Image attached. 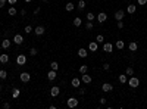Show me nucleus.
Returning <instances> with one entry per match:
<instances>
[{
    "label": "nucleus",
    "mask_w": 147,
    "mask_h": 109,
    "mask_svg": "<svg viewBox=\"0 0 147 109\" xmlns=\"http://www.w3.org/2000/svg\"><path fill=\"white\" fill-rule=\"evenodd\" d=\"M7 3H9V5H12V6H15V5L18 3V0H7Z\"/></svg>",
    "instance_id": "38"
},
{
    "label": "nucleus",
    "mask_w": 147,
    "mask_h": 109,
    "mask_svg": "<svg viewBox=\"0 0 147 109\" xmlns=\"http://www.w3.org/2000/svg\"><path fill=\"white\" fill-rule=\"evenodd\" d=\"M100 103L104 105V103H106V99H104V97H100Z\"/></svg>",
    "instance_id": "43"
},
{
    "label": "nucleus",
    "mask_w": 147,
    "mask_h": 109,
    "mask_svg": "<svg viewBox=\"0 0 147 109\" xmlns=\"http://www.w3.org/2000/svg\"><path fill=\"white\" fill-rule=\"evenodd\" d=\"M87 71H88V66L87 65H81L80 66V72H81V74H85Z\"/></svg>",
    "instance_id": "31"
},
{
    "label": "nucleus",
    "mask_w": 147,
    "mask_h": 109,
    "mask_svg": "<svg viewBox=\"0 0 147 109\" xmlns=\"http://www.w3.org/2000/svg\"><path fill=\"white\" fill-rule=\"evenodd\" d=\"M59 93H60V88H59L58 86H54V87L50 88V96H51V97H58Z\"/></svg>",
    "instance_id": "4"
},
{
    "label": "nucleus",
    "mask_w": 147,
    "mask_h": 109,
    "mask_svg": "<svg viewBox=\"0 0 147 109\" xmlns=\"http://www.w3.org/2000/svg\"><path fill=\"white\" fill-rule=\"evenodd\" d=\"M44 31H46V28H44L43 25H38V27H35V28H34V32H35L37 35H43Z\"/></svg>",
    "instance_id": "11"
},
{
    "label": "nucleus",
    "mask_w": 147,
    "mask_h": 109,
    "mask_svg": "<svg viewBox=\"0 0 147 109\" xmlns=\"http://www.w3.org/2000/svg\"><path fill=\"white\" fill-rule=\"evenodd\" d=\"M7 78V72L5 69H0V80H6Z\"/></svg>",
    "instance_id": "26"
},
{
    "label": "nucleus",
    "mask_w": 147,
    "mask_h": 109,
    "mask_svg": "<svg viewBox=\"0 0 147 109\" xmlns=\"http://www.w3.org/2000/svg\"><path fill=\"white\" fill-rule=\"evenodd\" d=\"M125 74H126L128 77H132V75H134V69H132V66H128V68L125 69Z\"/></svg>",
    "instance_id": "23"
},
{
    "label": "nucleus",
    "mask_w": 147,
    "mask_h": 109,
    "mask_svg": "<svg viewBox=\"0 0 147 109\" xmlns=\"http://www.w3.org/2000/svg\"><path fill=\"white\" fill-rule=\"evenodd\" d=\"M135 10H137V6L135 5H128V8H126V12L132 15V13H135Z\"/></svg>",
    "instance_id": "18"
},
{
    "label": "nucleus",
    "mask_w": 147,
    "mask_h": 109,
    "mask_svg": "<svg viewBox=\"0 0 147 109\" xmlns=\"http://www.w3.org/2000/svg\"><path fill=\"white\" fill-rule=\"evenodd\" d=\"M96 41H97V43H104V37H103L102 34H99L97 37H96Z\"/></svg>",
    "instance_id": "33"
},
{
    "label": "nucleus",
    "mask_w": 147,
    "mask_h": 109,
    "mask_svg": "<svg viewBox=\"0 0 147 109\" xmlns=\"http://www.w3.org/2000/svg\"><path fill=\"white\" fill-rule=\"evenodd\" d=\"M29 54H31V56H35V54H37V49L35 47H31L29 49Z\"/></svg>",
    "instance_id": "34"
},
{
    "label": "nucleus",
    "mask_w": 147,
    "mask_h": 109,
    "mask_svg": "<svg viewBox=\"0 0 147 109\" xmlns=\"http://www.w3.org/2000/svg\"><path fill=\"white\" fill-rule=\"evenodd\" d=\"M128 49H130L131 52H137V49H138V44H137L135 41H131L130 44H128Z\"/></svg>",
    "instance_id": "16"
},
{
    "label": "nucleus",
    "mask_w": 147,
    "mask_h": 109,
    "mask_svg": "<svg viewBox=\"0 0 147 109\" xmlns=\"http://www.w3.org/2000/svg\"><path fill=\"white\" fill-rule=\"evenodd\" d=\"M116 27H118L119 30H122V28H124V22H122V21H118V24H116Z\"/></svg>",
    "instance_id": "37"
},
{
    "label": "nucleus",
    "mask_w": 147,
    "mask_h": 109,
    "mask_svg": "<svg viewBox=\"0 0 147 109\" xmlns=\"http://www.w3.org/2000/svg\"><path fill=\"white\" fill-rule=\"evenodd\" d=\"M16 63L19 65V66H22V65L27 63V56H25L24 53H21V54H18V56H16Z\"/></svg>",
    "instance_id": "2"
},
{
    "label": "nucleus",
    "mask_w": 147,
    "mask_h": 109,
    "mask_svg": "<svg viewBox=\"0 0 147 109\" xmlns=\"http://www.w3.org/2000/svg\"><path fill=\"white\" fill-rule=\"evenodd\" d=\"M43 2H44V3H46V2H49V0H43Z\"/></svg>",
    "instance_id": "46"
},
{
    "label": "nucleus",
    "mask_w": 147,
    "mask_h": 109,
    "mask_svg": "<svg viewBox=\"0 0 147 109\" xmlns=\"http://www.w3.org/2000/svg\"><path fill=\"white\" fill-rule=\"evenodd\" d=\"M102 90H103L104 93H107V92H112V90H113V86H112V84H109V83H104V84L102 86Z\"/></svg>",
    "instance_id": "12"
},
{
    "label": "nucleus",
    "mask_w": 147,
    "mask_h": 109,
    "mask_svg": "<svg viewBox=\"0 0 147 109\" xmlns=\"http://www.w3.org/2000/svg\"><path fill=\"white\" fill-rule=\"evenodd\" d=\"M19 94H21L19 88H13V90H12V97H13V99H18V97H19Z\"/></svg>",
    "instance_id": "21"
},
{
    "label": "nucleus",
    "mask_w": 147,
    "mask_h": 109,
    "mask_svg": "<svg viewBox=\"0 0 147 109\" xmlns=\"http://www.w3.org/2000/svg\"><path fill=\"white\" fill-rule=\"evenodd\" d=\"M109 68H110L109 63H103V69H104V71H109Z\"/></svg>",
    "instance_id": "40"
},
{
    "label": "nucleus",
    "mask_w": 147,
    "mask_h": 109,
    "mask_svg": "<svg viewBox=\"0 0 147 109\" xmlns=\"http://www.w3.org/2000/svg\"><path fill=\"white\" fill-rule=\"evenodd\" d=\"M0 62H2V63H7V62H9V56H7L6 53H2V54H0Z\"/></svg>",
    "instance_id": "19"
},
{
    "label": "nucleus",
    "mask_w": 147,
    "mask_h": 109,
    "mask_svg": "<svg viewBox=\"0 0 147 109\" xmlns=\"http://www.w3.org/2000/svg\"><path fill=\"white\" fill-rule=\"evenodd\" d=\"M6 2H7V0H0V9H2V8L6 5Z\"/></svg>",
    "instance_id": "41"
},
{
    "label": "nucleus",
    "mask_w": 147,
    "mask_h": 109,
    "mask_svg": "<svg viewBox=\"0 0 147 109\" xmlns=\"http://www.w3.org/2000/svg\"><path fill=\"white\" fill-rule=\"evenodd\" d=\"M65 9H66L68 12L74 10V3H72V2H68V3H66V6H65Z\"/></svg>",
    "instance_id": "28"
},
{
    "label": "nucleus",
    "mask_w": 147,
    "mask_h": 109,
    "mask_svg": "<svg viewBox=\"0 0 147 109\" xmlns=\"http://www.w3.org/2000/svg\"><path fill=\"white\" fill-rule=\"evenodd\" d=\"M106 19H107V15H106L104 12H100V13L97 15V21H99L100 24H103V22H106Z\"/></svg>",
    "instance_id": "10"
},
{
    "label": "nucleus",
    "mask_w": 147,
    "mask_h": 109,
    "mask_svg": "<svg viewBox=\"0 0 147 109\" xmlns=\"http://www.w3.org/2000/svg\"><path fill=\"white\" fill-rule=\"evenodd\" d=\"M66 105H68V108H71V109L77 108V106H78V99H75V97H69V99L66 100Z\"/></svg>",
    "instance_id": "1"
},
{
    "label": "nucleus",
    "mask_w": 147,
    "mask_h": 109,
    "mask_svg": "<svg viewBox=\"0 0 147 109\" xmlns=\"http://www.w3.org/2000/svg\"><path fill=\"white\" fill-rule=\"evenodd\" d=\"M124 16H125V12H124L122 9L115 12V19H116V21H122V19H124Z\"/></svg>",
    "instance_id": "8"
},
{
    "label": "nucleus",
    "mask_w": 147,
    "mask_h": 109,
    "mask_svg": "<svg viewBox=\"0 0 147 109\" xmlns=\"http://www.w3.org/2000/svg\"><path fill=\"white\" fill-rule=\"evenodd\" d=\"M29 2H32V0H25V3H29Z\"/></svg>",
    "instance_id": "45"
},
{
    "label": "nucleus",
    "mask_w": 147,
    "mask_h": 109,
    "mask_svg": "<svg viewBox=\"0 0 147 109\" xmlns=\"http://www.w3.org/2000/svg\"><path fill=\"white\" fill-rule=\"evenodd\" d=\"M13 43H15V44H18V46L22 44V43H24V37H22L21 34H15V37H13Z\"/></svg>",
    "instance_id": "5"
},
{
    "label": "nucleus",
    "mask_w": 147,
    "mask_h": 109,
    "mask_svg": "<svg viewBox=\"0 0 147 109\" xmlns=\"http://www.w3.org/2000/svg\"><path fill=\"white\" fill-rule=\"evenodd\" d=\"M115 46H116V47H118L119 50H122V49L125 47V43H124L122 40H116V43H115Z\"/></svg>",
    "instance_id": "24"
},
{
    "label": "nucleus",
    "mask_w": 147,
    "mask_h": 109,
    "mask_svg": "<svg viewBox=\"0 0 147 109\" xmlns=\"http://www.w3.org/2000/svg\"><path fill=\"white\" fill-rule=\"evenodd\" d=\"M3 108H5V109H9V108H10V105H9L7 102H5V103H3Z\"/></svg>",
    "instance_id": "42"
},
{
    "label": "nucleus",
    "mask_w": 147,
    "mask_h": 109,
    "mask_svg": "<svg viewBox=\"0 0 147 109\" xmlns=\"http://www.w3.org/2000/svg\"><path fill=\"white\" fill-rule=\"evenodd\" d=\"M81 81L85 83V84H90L91 81H93V78H91V75H87V72H85V74L81 75Z\"/></svg>",
    "instance_id": "9"
},
{
    "label": "nucleus",
    "mask_w": 147,
    "mask_h": 109,
    "mask_svg": "<svg viewBox=\"0 0 147 109\" xmlns=\"http://www.w3.org/2000/svg\"><path fill=\"white\" fill-rule=\"evenodd\" d=\"M85 28H87V30H93V22L88 21V22L85 24Z\"/></svg>",
    "instance_id": "35"
},
{
    "label": "nucleus",
    "mask_w": 147,
    "mask_h": 109,
    "mask_svg": "<svg viewBox=\"0 0 147 109\" xmlns=\"http://www.w3.org/2000/svg\"><path fill=\"white\" fill-rule=\"evenodd\" d=\"M119 83L121 84H126L128 83V75L125 74V75H119Z\"/></svg>",
    "instance_id": "25"
},
{
    "label": "nucleus",
    "mask_w": 147,
    "mask_h": 109,
    "mask_svg": "<svg viewBox=\"0 0 147 109\" xmlns=\"http://www.w3.org/2000/svg\"><path fill=\"white\" fill-rule=\"evenodd\" d=\"M71 84H72V87H80V84H81V78H72Z\"/></svg>",
    "instance_id": "20"
},
{
    "label": "nucleus",
    "mask_w": 147,
    "mask_h": 109,
    "mask_svg": "<svg viewBox=\"0 0 147 109\" xmlns=\"http://www.w3.org/2000/svg\"><path fill=\"white\" fill-rule=\"evenodd\" d=\"M10 47V40H7V39H3L2 40V49H9Z\"/></svg>",
    "instance_id": "15"
},
{
    "label": "nucleus",
    "mask_w": 147,
    "mask_h": 109,
    "mask_svg": "<svg viewBox=\"0 0 147 109\" xmlns=\"http://www.w3.org/2000/svg\"><path fill=\"white\" fill-rule=\"evenodd\" d=\"M19 78H21V81H22V83H28V81L31 80V75L28 74V72H21Z\"/></svg>",
    "instance_id": "7"
},
{
    "label": "nucleus",
    "mask_w": 147,
    "mask_h": 109,
    "mask_svg": "<svg viewBox=\"0 0 147 109\" xmlns=\"http://www.w3.org/2000/svg\"><path fill=\"white\" fill-rule=\"evenodd\" d=\"M84 8H85V2H84V0H78V9L84 10Z\"/></svg>",
    "instance_id": "29"
},
{
    "label": "nucleus",
    "mask_w": 147,
    "mask_h": 109,
    "mask_svg": "<svg viewBox=\"0 0 147 109\" xmlns=\"http://www.w3.org/2000/svg\"><path fill=\"white\" fill-rule=\"evenodd\" d=\"M94 18H96V15H94L93 12H88V13H87V19H88V21H94Z\"/></svg>",
    "instance_id": "30"
},
{
    "label": "nucleus",
    "mask_w": 147,
    "mask_h": 109,
    "mask_svg": "<svg viewBox=\"0 0 147 109\" xmlns=\"http://www.w3.org/2000/svg\"><path fill=\"white\" fill-rule=\"evenodd\" d=\"M97 44H99L97 41H91V43L88 44V49H90L91 52H97Z\"/></svg>",
    "instance_id": "17"
},
{
    "label": "nucleus",
    "mask_w": 147,
    "mask_h": 109,
    "mask_svg": "<svg viewBox=\"0 0 147 109\" xmlns=\"http://www.w3.org/2000/svg\"><path fill=\"white\" fill-rule=\"evenodd\" d=\"M128 84H130V87L135 88V87H138V84H140V80H138L137 77H130V80H128Z\"/></svg>",
    "instance_id": "3"
},
{
    "label": "nucleus",
    "mask_w": 147,
    "mask_h": 109,
    "mask_svg": "<svg viewBox=\"0 0 147 109\" xmlns=\"http://www.w3.org/2000/svg\"><path fill=\"white\" fill-rule=\"evenodd\" d=\"M7 13H9L10 16H15V15H16V9H15V6H10V8L7 9Z\"/></svg>",
    "instance_id": "27"
},
{
    "label": "nucleus",
    "mask_w": 147,
    "mask_h": 109,
    "mask_svg": "<svg viewBox=\"0 0 147 109\" xmlns=\"http://www.w3.org/2000/svg\"><path fill=\"white\" fill-rule=\"evenodd\" d=\"M24 30H25V32H27V34H28V32H31V31H32V30H34V28H32V27H31V25H27V27H25V28H24Z\"/></svg>",
    "instance_id": "36"
},
{
    "label": "nucleus",
    "mask_w": 147,
    "mask_h": 109,
    "mask_svg": "<svg viewBox=\"0 0 147 109\" xmlns=\"http://www.w3.org/2000/svg\"><path fill=\"white\" fill-rule=\"evenodd\" d=\"M50 68L54 69V71H58V69H59V63H58V62H51V63H50Z\"/></svg>",
    "instance_id": "32"
},
{
    "label": "nucleus",
    "mask_w": 147,
    "mask_h": 109,
    "mask_svg": "<svg viewBox=\"0 0 147 109\" xmlns=\"http://www.w3.org/2000/svg\"><path fill=\"white\" fill-rule=\"evenodd\" d=\"M81 24H82V19H81L80 16L74 18V25H75V27H81Z\"/></svg>",
    "instance_id": "22"
},
{
    "label": "nucleus",
    "mask_w": 147,
    "mask_h": 109,
    "mask_svg": "<svg viewBox=\"0 0 147 109\" xmlns=\"http://www.w3.org/2000/svg\"><path fill=\"white\" fill-rule=\"evenodd\" d=\"M58 77V74H56V71H54V69H51V71H49V74H47V78L50 80V81H53L54 78H56Z\"/></svg>",
    "instance_id": "14"
},
{
    "label": "nucleus",
    "mask_w": 147,
    "mask_h": 109,
    "mask_svg": "<svg viewBox=\"0 0 147 109\" xmlns=\"http://www.w3.org/2000/svg\"><path fill=\"white\" fill-rule=\"evenodd\" d=\"M78 56H80V58H87V56H88V52H87L84 47H81V49H78Z\"/></svg>",
    "instance_id": "13"
},
{
    "label": "nucleus",
    "mask_w": 147,
    "mask_h": 109,
    "mask_svg": "<svg viewBox=\"0 0 147 109\" xmlns=\"http://www.w3.org/2000/svg\"><path fill=\"white\" fill-rule=\"evenodd\" d=\"M112 50H113V44L112 43H103V52L112 53Z\"/></svg>",
    "instance_id": "6"
},
{
    "label": "nucleus",
    "mask_w": 147,
    "mask_h": 109,
    "mask_svg": "<svg viewBox=\"0 0 147 109\" xmlns=\"http://www.w3.org/2000/svg\"><path fill=\"white\" fill-rule=\"evenodd\" d=\"M137 3H138V5H141V6H144V5L147 3V0H137Z\"/></svg>",
    "instance_id": "39"
},
{
    "label": "nucleus",
    "mask_w": 147,
    "mask_h": 109,
    "mask_svg": "<svg viewBox=\"0 0 147 109\" xmlns=\"http://www.w3.org/2000/svg\"><path fill=\"white\" fill-rule=\"evenodd\" d=\"M78 93H80V94H84V93H85V90H84V88H80V90H78Z\"/></svg>",
    "instance_id": "44"
}]
</instances>
